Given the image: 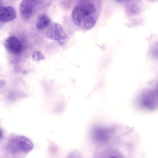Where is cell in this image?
<instances>
[{"mask_svg":"<svg viewBox=\"0 0 158 158\" xmlns=\"http://www.w3.org/2000/svg\"><path fill=\"white\" fill-rule=\"evenodd\" d=\"M16 13L12 7L3 6L0 9V21L2 23H7L13 20L16 17Z\"/></svg>","mask_w":158,"mask_h":158,"instance_id":"6","label":"cell"},{"mask_svg":"<svg viewBox=\"0 0 158 158\" xmlns=\"http://www.w3.org/2000/svg\"><path fill=\"white\" fill-rule=\"evenodd\" d=\"M102 6L100 0L77 1L71 12L72 22L77 28L87 31L96 24L100 16Z\"/></svg>","mask_w":158,"mask_h":158,"instance_id":"1","label":"cell"},{"mask_svg":"<svg viewBox=\"0 0 158 158\" xmlns=\"http://www.w3.org/2000/svg\"><path fill=\"white\" fill-rule=\"evenodd\" d=\"M32 58L36 61H39L45 59V57L40 51H36L32 54Z\"/></svg>","mask_w":158,"mask_h":158,"instance_id":"8","label":"cell"},{"mask_svg":"<svg viewBox=\"0 0 158 158\" xmlns=\"http://www.w3.org/2000/svg\"><path fill=\"white\" fill-rule=\"evenodd\" d=\"M35 1L24 0L22 1L20 6L22 16L27 19L31 17L33 11L35 4Z\"/></svg>","mask_w":158,"mask_h":158,"instance_id":"5","label":"cell"},{"mask_svg":"<svg viewBox=\"0 0 158 158\" xmlns=\"http://www.w3.org/2000/svg\"><path fill=\"white\" fill-rule=\"evenodd\" d=\"M33 147L31 141L22 135L15 136L10 138L6 144L7 149L12 153L19 152L27 153L32 149Z\"/></svg>","mask_w":158,"mask_h":158,"instance_id":"2","label":"cell"},{"mask_svg":"<svg viewBox=\"0 0 158 158\" xmlns=\"http://www.w3.org/2000/svg\"><path fill=\"white\" fill-rule=\"evenodd\" d=\"M109 158H118V157L115 156H112L109 157Z\"/></svg>","mask_w":158,"mask_h":158,"instance_id":"9","label":"cell"},{"mask_svg":"<svg viewBox=\"0 0 158 158\" xmlns=\"http://www.w3.org/2000/svg\"><path fill=\"white\" fill-rule=\"evenodd\" d=\"M4 45L7 51L11 53L18 54L22 51L21 42L17 38L14 36L8 37L5 41Z\"/></svg>","mask_w":158,"mask_h":158,"instance_id":"4","label":"cell"},{"mask_svg":"<svg viewBox=\"0 0 158 158\" xmlns=\"http://www.w3.org/2000/svg\"><path fill=\"white\" fill-rule=\"evenodd\" d=\"M46 35L49 39L57 41L59 44L63 45L68 41V36L63 27L59 24L53 23L46 31Z\"/></svg>","mask_w":158,"mask_h":158,"instance_id":"3","label":"cell"},{"mask_svg":"<svg viewBox=\"0 0 158 158\" xmlns=\"http://www.w3.org/2000/svg\"><path fill=\"white\" fill-rule=\"evenodd\" d=\"M50 23L49 17L45 14L40 15L37 19L35 25L38 30H43L48 26Z\"/></svg>","mask_w":158,"mask_h":158,"instance_id":"7","label":"cell"}]
</instances>
